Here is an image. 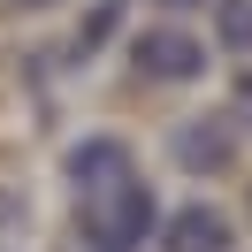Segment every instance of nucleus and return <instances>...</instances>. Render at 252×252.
<instances>
[{
    "label": "nucleus",
    "instance_id": "2",
    "mask_svg": "<svg viewBox=\"0 0 252 252\" xmlns=\"http://www.w3.org/2000/svg\"><path fill=\"white\" fill-rule=\"evenodd\" d=\"M130 69H138V77H153V84H191V77L206 69V46L184 31V23H160V31L130 38Z\"/></svg>",
    "mask_w": 252,
    "mask_h": 252
},
{
    "label": "nucleus",
    "instance_id": "5",
    "mask_svg": "<svg viewBox=\"0 0 252 252\" xmlns=\"http://www.w3.org/2000/svg\"><path fill=\"white\" fill-rule=\"evenodd\" d=\"M221 38L237 54H252V0H221Z\"/></svg>",
    "mask_w": 252,
    "mask_h": 252
},
{
    "label": "nucleus",
    "instance_id": "1",
    "mask_svg": "<svg viewBox=\"0 0 252 252\" xmlns=\"http://www.w3.org/2000/svg\"><path fill=\"white\" fill-rule=\"evenodd\" d=\"M69 176V229L77 252H138L153 237V191H145L138 160L123 138H84L62 160Z\"/></svg>",
    "mask_w": 252,
    "mask_h": 252
},
{
    "label": "nucleus",
    "instance_id": "3",
    "mask_svg": "<svg viewBox=\"0 0 252 252\" xmlns=\"http://www.w3.org/2000/svg\"><path fill=\"white\" fill-rule=\"evenodd\" d=\"M237 245V221L221 206H184L176 221H160V252H229Z\"/></svg>",
    "mask_w": 252,
    "mask_h": 252
},
{
    "label": "nucleus",
    "instance_id": "6",
    "mask_svg": "<svg viewBox=\"0 0 252 252\" xmlns=\"http://www.w3.org/2000/svg\"><path fill=\"white\" fill-rule=\"evenodd\" d=\"M23 214V206H16V191H0V221H16Z\"/></svg>",
    "mask_w": 252,
    "mask_h": 252
},
{
    "label": "nucleus",
    "instance_id": "4",
    "mask_svg": "<svg viewBox=\"0 0 252 252\" xmlns=\"http://www.w3.org/2000/svg\"><path fill=\"white\" fill-rule=\"evenodd\" d=\"M168 145H176V160H184V168H199V176L229 168V123H184Z\"/></svg>",
    "mask_w": 252,
    "mask_h": 252
}]
</instances>
